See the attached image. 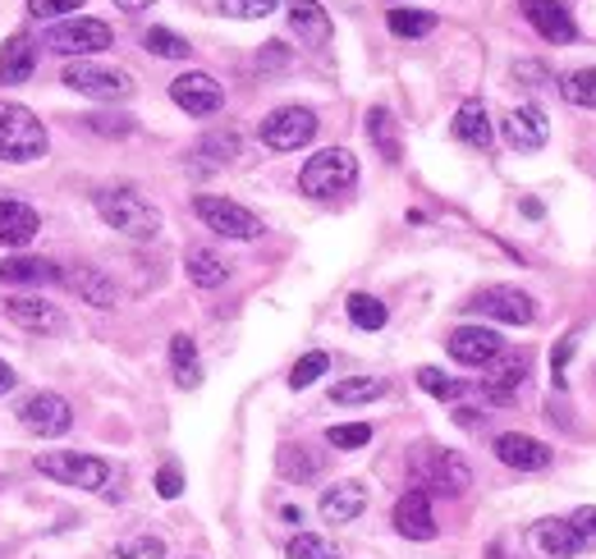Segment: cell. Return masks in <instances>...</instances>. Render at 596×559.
Segmentation results:
<instances>
[{"label": "cell", "instance_id": "cell-1", "mask_svg": "<svg viewBox=\"0 0 596 559\" xmlns=\"http://www.w3.org/2000/svg\"><path fill=\"white\" fill-rule=\"evenodd\" d=\"M97 211L111 230H119L124 239H138V243H151L161 234V211H156L143 193L134 189H102L97 193Z\"/></svg>", "mask_w": 596, "mask_h": 559}, {"label": "cell", "instance_id": "cell-2", "mask_svg": "<svg viewBox=\"0 0 596 559\" xmlns=\"http://www.w3.org/2000/svg\"><path fill=\"white\" fill-rule=\"evenodd\" d=\"M414 482L418 491H441V495H463L468 486H473V468H468V458H459L454 450L446 445H418L414 458Z\"/></svg>", "mask_w": 596, "mask_h": 559}, {"label": "cell", "instance_id": "cell-3", "mask_svg": "<svg viewBox=\"0 0 596 559\" xmlns=\"http://www.w3.org/2000/svg\"><path fill=\"white\" fill-rule=\"evenodd\" d=\"M42 151H46V129H42V119L28 110V106L0 102V161L28 166V161H38Z\"/></svg>", "mask_w": 596, "mask_h": 559}, {"label": "cell", "instance_id": "cell-4", "mask_svg": "<svg viewBox=\"0 0 596 559\" xmlns=\"http://www.w3.org/2000/svg\"><path fill=\"white\" fill-rule=\"evenodd\" d=\"M358 183V157L349 147H326L317 157H307V166L299 170V189L307 198H335L344 189Z\"/></svg>", "mask_w": 596, "mask_h": 559}, {"label": "cell", "instance_id": "cell-5", "mask_svg": "<svg viewBox=\"0 0 596 559\" xmlns=\"http://www.w3.org/2000/svg\"><path fill=\"white\" fill-rule=\"evenodd\" d=\"M38 473L74 491H102L111 482V463L97 454H79V450H46L38 454Z\"/></svg>", "mask_w": 596, "mask_h": 559}, {"label": "cell", "instance_id": "cell-6", "mask_svg": "<svg viewBox=\"0 0 596 559\" xmlns=\"http://www.w3.org/2000/svg\"><path fill=\"white\" fill-rule=\"evenodd\" d=\"M194 211H198V221L207 225V230H216L221 239H239V243H248V239H262V215H253L248 207H239V202H230V198H211V193H202V198H194Z\"/></svg>", "mask_w": 596, "mask_h": 559}, {"label": "cell", "instance_id": "cell-7", "mask_svg": "<svg viewBox=\"0 0 596 559\" xmlns=\"http://www.w3.org/2000/svg\"><path fill=\"white\" fill-rule=\"evenodd\" d=\"M258 138L271 147V151H299L307 147L312 138H317V115H312L307 106H280L262 119Z\"/></svg>", "mask_w": 596, "mask_h": 559}, {"label": "cell", "instance_id": "cell-8", "mask_svg": "<svg viewBox=\"0 0 596 559\" xmlns=\"http://www.w3.org/2000/svg\"><path fill=\"white\" fill-rule=\"evenodd\" d=\"M111 42H115V33L102 19H60V23L46 28V46L55 55H97Z\"/></svg>", "mask_w": 596, "mask_h": 559}, {"label": "cell", "instance_id": "cell-9", "mask_svg": "<svg viewBox=\"0 0 596 559\" xmlns=\"http://www.w3.org/2000/svg\"><path fill=\"white\" fill-rule=\"evenodd\" d=\"M60 83L83 92V97L92 102H124L134 92V78L124 70H106V65H87V60H74V65H65V74H60Z\"/></svg>", "mask_w": 596, "mask_h": 559}, {"label": "cell", "instance_id": "cell-10", "mask_svg": "<svg viewBox=\"0 0 596 559\" xmlns=\"http://www.w3.org/2000/svg\"><path fill=\"white\" fill-rule=\"evenodd\" d=\"M19 422H23V431L51 441V436H65V431L74 426V409H70V399H60L51 390H38V394H28L19 403Z\"/></svg>", "mask_w": 596, "mask_h": 559}, {"label": "cell", "instance_id": "cell-11", "mask_svg": "<svg viewBox=\"0 0 596 559\" xmlns=\"http://www.w3.org/2000/svg\"><path fill=\"white\" fill-rule=\"evenodd\" d=\"M468 313L491 317V321H500V326H532V317H537V303H532L523 289L495 285V289H482L473 303H468Z\"/></svg>", "mask_w": 596, "mask_h": 559}, {"label": "cell", "instance_id": "cell-12", "mask_svg": "<svg viewBox=\"0 0 596 559\" xmlns=\"http://www.w3.org/2000/svg\"><path fill=\"white\" fill-rule=\"evenodd\" d=\"M170 102H175L184 115L207 119V115H216V110L226 106V92H221V83H216L211 74H179V78L170 83Z\"/></svg>", "mask_w": 596, "mask_h": 559}, {"label": "cell", "instance_id": "cell-13", "mask_svg": "<svg viewBox=\"0 0 596 559\" xmlns=\"http://www.w3.org/2000/svg\"><path fill=\"white\" fill-rule=\"evenodd\" d=\"M446 349H450V358L463 362V367H487L500 349H505V339H500L491 326H459V330H450Z\"/></svg>", "mask_w": 596, "mask_h": 559}, {"label": "cell", "instance_id": "cell-14", "mask_svg": "<svg viewBox=\"0 0 596 559\" xmlns=\"http://www.w3.org/2000/svg\"><path fill=\"white\" fill-rule=\"evenodd\" d=\"M519 10H523L527 23L537 28L546 42H555V46H569V42L578 38V23H574L569 10L560 6V0H519Z\"/></svg>", "mask_w": 596, "mask_h": 559}, {"label": "cell", "instance_id": "cell-15", "mask_svg": "<svg viewBox=\"0 0 596 559\" xmlns=\"http://www.w3.org/2000/svg\"><path fill=\"white\" fill-rule=\"evenodd\" d=\"M6 321H14V326H19V330H28V335L65 330V313H60L55 303H46V298H33V294H23V298H6Z\"/></svg>", "mask_w": 596, "mask_h": 559}, {"label": "cell", "instance_id": "cell-16", "mask_svg": "<svg viewBox=\"0 0 596 559\" xmlns=\"http://www.w3.org/2000/svg\"><path fill=\"white\" fill-rule=\"evenodd\" d=\"M527 367H532V358L523 354V349H500L491 362H487V399L491 403H510L514 399V390L523 386V377H527Z\"/></svg>", "mask_w": 596, "mask_h": 559}, {"label": "cell", "instance_id": "cell-17", "mask_svg": "<svg viewBox=\"0 0 596 559\" xmlns=\"http://www.w3.org/2000/svg\"><path fill=\"white\" fill-rule=\"evenodd\" d=\"M395 523V532L399 537H409V541H431L436 537V514H431V500H427V491H409V495H399V505L390 514Z\"/></svg>", "mask_w": 596, "mask_h": 559}, {"label": "cell", "instance_id": "cell-18", "mask_svg": "<svg viewBox=\"0 0 596 559\" xmlns=\"http://www.w3.org/2000/svg\"><path fill=\"white\" fill-rule=\"evenodd\" d=\"M495 458L505 463V468H519V473H542L551 468V450L542 441L523 436V431H505V436H495Z\"/></svg>", "mask_w": 596, "mask_h": 559}, {"label": "cell", "instance_id": "cell-19", "mask_svg": "<svg viewBox=\"0 0 596 559\" xmlns=\"http://www.w3.org/2000/svg\"><path fill=\"white\" fill-rule=\"evenodd\" d=\"M42 234V215L28 207V202H14V198H0V243L6 247H28Z\"/></svg>", "mask_w": 596, "mask_h": 559}, {"label": "cell", "instance_id": "cell-20", "mask_svg": "<svg viewBox=\"0 0 596 559\" xmlns=\"http://www.w3.org/2000/svg\"><path fill=\"white\" fill-rule=\"evenodd\" d=\"M546 138H551V124L537 106H519L505 115V143L514 151H537V147H546Z\"/></svg>", "mask_w": 596, "mask_h": 559}, {"label": "cell", "instance_id": "cell-21", "mask_svg": "<svg viewBox=\"0 0 596 559\" xmlns=\"http://www.w3.org/2000/svg\"><path fill=\"white\" fill-rule=\"evenodd\" d=\"M527 541H532V550H542L546 559H569V555L583 550L578 537H574V527H569V518H542V523H532Z\"/></svg>", "mask_w": 596, "mask_h": 559}, {"label": "cell", "instance_id": "cell-22", "mask_svg": "<svg viewBox=\"0 0 596 559\" xmlns=\"http://www.w3.org/2000/svg\"><path fill=\"white\" fill-rule=\"evenodd\" d=\"M363 509H367V486L363 482H339V486L322 491V518L335 523V527L354 523Z\"/></svg>", "mask_w": 596, "mask_h": 559}, {"label": "cell", "instance_id": "cell-23", "mask_svg": "<svg viewBox=\"0 0 596 559\" xmlns=\"http://www.w3.org/2000/svg\"><path fill=\"white\" fill-rule=\"evenodd\" d=\"M60 280H65V285H70L79 298H87L92 307H106V313H111V307L119 303L115 280H111V275H102L97 266H74V271H65Z\"/></svg>", "mask_w": 596, "mask_h": 559}, {"label": "cell", "instance_id": "cell-24", "mask_svg": "<svg viewBox=\"0 0 596 559\" xmlns=\"http://www.w3.org/2000/svg\"><path fill=\"white\" fill-rule=\"evenodd\" d=\"M285 10H290L294 33L307 46H326L331 42V19H326V10L317 6V0H285Z\"/></svg>", "mask_w": 596, "mask_h": 559}, {"label": "cell", "instance_id": "cell-25", "mask_svg": "<svg viewBox=\"0 0 596 559\" xmlns=\"http://www.w3.org/2000/svg\"><path fill=\"white\" fill-rule=\"evenodd\" d=\"M65 275L51 257H6L0 262V280L6 285H55Z\"/></svg>", "mask_w": 596, "mask_h": 559}, {"label": "cell", "instance_id": "cell-26", "mask_svg": "<svg viewBox=\"0 0 596 559\" xmlns=\"http://www.w3.org/2000/svg\"><path fill=\"white\" fill-rule=\"evenodd\" d=\"M184 266H188V280H194L198 289H221L230 280V262L221 253H211V247H188Z\"/></svg>", "mask_w": 596, "mask_h": 559}, {"label": "cell", "instance_id": "cell-27", "mask_svg": "<svg viewBox=\"0 0 596 559\" xmlns=\"http://www.w3.org/2000/svg\"><path fill=\"white\" fill-rule=\"evenodd\" d=\"M454 138L468 143V147H478V151L491 147V119H487V106H482L478 97L459 106V115H454Z\"/></svg>", "mask_w": 596, "mask_h": 559}, {"label": "cell", "instance_id": "cell-28", "mask_svg": "<svg viewBox=\"0 0 596 559\" xmlns=\"http://www.w3.org/2000/svg\"><path fill=\"white\" fill-rule=\"evenodd\" d=\"M170 371H175V386H184V390H194L202 381V358H198L194 335H175L170 339Z\"/></svg>", "mask_w": 596, "mask_h": 559}, {"label": "cell", "instance_id": "cell-29", "mask_svg": "<svg viewBox=\"0 0 596 559\" xmlns=\"http://www.w3.org/2000/svg\"><path fill=\"white\" fill-rule=\"evenodd\" d=\"M38 65V46L28 38H10L0 46V83H23Z\"/></svg>", "mask_w": 596, "mask_h": 559}, {"label": "cell", "instance_id": "cell-30", "mask_svg": "<svg viewBox=\"0 0 596 559\" xmlns=\"http://www.w3.org/2000/svg\"><path fill=\"white\" fill-rule=\"evenodd\" d=\"M275 463H280V473H285L290 482H312V477H322V458L312 454L307 445H285Z\"/></svg>", "mask_w": 596, "mask_h": 559}, {"label": "cell", "instance_id": "cell-31", "mask_svg": "<svg viewBox=\"0 0 596 559\" xmlns=\"http://www.w3.org/2000/svg\"><path fill=\"white\" fill-rule=\"evenodd\" d=\"M386 394V381L381 377H349V381H335L331 386V399L335 403H372Z\"/></svg>", "mask_w": 596, "mask_h": 559}, {"label": "cell", "instance_id": "cell-32", "mask_svg": "<svg viewBox=\"0 0 596 559\" xmlns=\"http://www.w3.org/2000/svg\"><path fill=\"white\" fill-rule=\"evenodd\" d=\"M560 97L569 102V106H587V110H596V65L564 78V83H560Z\"/></svg>", "mask_w": 596, "mask_h": 559}, {"label": "cell", "instance_id": "cell-33", "mask_svg": "<svg viewBox=\"0 0 596 559\" xmlns=\"http://www.w3.org/2000/svg\"><path fill=\"white\" fill-rule=\"evenodd\" d=\"M367 134H372V143L386 151V161H399V134H395V119H390V110H381L376 106L372 115H367Z\"/></svg>", "mask_w": 596, "mask_h": 559}, {"label": "cell", "instance_id": "cell-34", "mask_svg": "<svg viewBox=\"0 0 596 559\" xmlns=\"http://www.w3.org/2000/svg\"><path fill=\"white\" fill-rule=\"evenodd\" d=\"M198 157L202 166H230L239 157V134H207L198 143Z\"/></svg>", "mask_w": 596, "mask_h": 559}, {"label": "cell", "instance_id": "cell-35", "mask_svg": "<svg viewBox=\"0 0 596 559\" xmlns=\"http://www.w3.org/2000/svg\"><path fill=\"white\" fill-rule=\"evenodd\" d=\"M436 28L431 10H390V33L395 38H427Z\"/></svg>", "mask_w": 596, "mask_h": 559}, {"label": "cell", "instance_id": "cell-36", "mask_svg": "<svg viewBox=\"0 0 596 559\" xmlns=\"http://www.w3.org/2000/svg\"><path fill=\"white\" fill-rule=\"evenodd\" d=\"M349 317H354V326L358 330H381L386 326V303L381 298H372V294H354L349 298Z\"/></svg>", "mask_w": 596, "mask_h": 559}, {"label": "cell", "instance_id": "cell-37", "mask_svg": "<svg viewBox=\"0 0 596 559\" xmlns=\"http://www.w3.org/2000/svg\"><path fill=\"white\" fill-rule=\"evenodd\" d=\"M285 559H339V546L317 537V532H299L290 546H285Z\"/></svg>", "mask_w": 596, "mask_h": 559}, {"label": "cell", "instance_id": "cell-38", "mask_svg": "<svg viewBox=\"0 0 596 559\" xmlns=\"http://www.w3.org/2000/svg\"><path fill=\"white\" fill-rule=\"evenodd\" d=\"M143 46H147L151 55H161V60H184L188 51H194V46H188L179 33H170V28H147Z\"/></svg>", "mask_w": 596, "mask_h": 559}, {"label": "cell", "instance_id": "cell-39", "mask_svg": "<svg viewBox=\"0 0 596 559\" xmlns=\"http://www.w3.org/2000/svg\"><path fill=\"white\" fill-rule=\"evenodd\" d=\"M326 367H331V358L322 354V349H312V354H303L299 362H294V371H290V390H307L317 377H326Z\"/></svg>", "mask_w": 596, "mask_h": 559}, {"label": "cell", "instance_id": "cell-40", "mask_svg": "<svg viewBox=\"0 0 596 559\" xmlns=\"http://www.w3.org/2000/svg\"><path fill=\"white\" fill-rule=\"evenodd\" d=\"M372 441V426L367 422H344V426H331L326 431V445L335 450H363Z\"/></svg>", "mask_w": 596, "mask_h": 559}, {"label": "cell", "instance_id": "cell-41", "mask_svg": "<svg viewBox=\"0 0 596 559\" xmlns=\"http://www.w3.org/2000/svg\"><path fill=\"white\" fill-rule=\"evenodd\" d=\"M418 386H422L431 399H459V394H463V381L446 377V371H436V367H422V371H418Z\"/></svg>", "mask_w": 596, "mask_h": 559}, {"label": "cell", "instance_id": "cell-42", "mask_svg": "<svg viewBox=\"0 0 596 559\" xmlns=\"http://www.w3.org/2000/svg\"><path fill=\"white\" fill-rule=\"evenodd\" d=\"M119 559H166V541L161 537H129L115 546Z\"/></svg>", "mask_w": 596, "mask_h": 559}, {"label": "cell", "instance_id": "cell-43", "mask_svg": "<svg viewBox=\"0 0 596 559\" xmlns=\"http://www.w3.org/2000/svg\"><path fill=\"white\" fill-rule=\"evenodd\" d=\"M280 0H221V14L230 19H266Z\"/></svg>", "mask_w": 596, "mask_h": 559}, {"label": "cell", "instance_id": "cell-44", "mask_svg": "<svg viewBox=\"0 0 596 559\" xmlns=\"http://www.w3.org/2000/svg\"><path fill=\"white\" fill-rule=\"evenodd\" d=\"M569 527H574V537H578L583 550H596V505H583V509L569 518Z\"/></svg>", "mask_w": 596, "mask_h": 559}, {"label": "cell", "instance_id": "cell-45", "mask_svg": "<svg viewBox=\"0 0 596 559\" xmlns=\"http://www.w3.org/2000/svg\"><path fill=\"white\" fill-rule=\"evenodd\" d=\"M156 495H161V500H179L184 495V468L179 463H166V468L156 473Z\"/></svg>", "mask_w": 596, "mask_h": 559}, {"label": "cell", "instance_id": "cell-46", "mask_svg": "<svg viewBox=\"0 0 596 559\" xmlns=\"http://www.w3.org/2000/svg\"><path fill=\"white\" fill-rule=\"evenodd\" d=\"M83 6V0H28V14H33V19H65L70 10H79Z\"/></svg>", "mask_w": 596, "mask_h": 559}, {"label": "cell", "instance_id": "cell-47", "mask_svg": "<svg viewBox=\"0 0 596 559\" xmlns=\"http://www.w3.org/2000/svg\"><path fill=\"white\" fill-rule=\"evenodd\" d=\"M87 129H97V134H134V119L129 115H97V119H87Z\"/></svg>", "mask_w": 596, "mask_h": 559}, {"label": "cell", "instance_id": "cell-48", "mask_svg": "<svg viewBox=\"0 0 596 559\" xmlns=\"http://www.w3.org/2000/svg\"><path fill=\"white\" fill-rule=\"evenodd\" d=\"M569 354H574V335H569V339H560V345H555V354H551L555 386H564V362H569Z\"/></svg>", "mask_w": 596, "mask_h": 559}, {"label": "cell", "instance_id": "cell-49", "mask_svg": "<svg viewBox=\"0 0 596 559\" xmlns=\"http://www.w3.org/2000/svg\"><path fill=\"white\" fill-rule=\"evenodd\" d=\"M258 65H262V70H280V65H290V51L280 46V42H266V51H262Z\"/></svg>", "mask_w": 596, "mask_h": 559}, {"label": "cell", "instance_id": "cell-50", "mask_svg": "<svg viewBox=\"0 0 596 559\" xmlns=\"http://www.w3.org/2000/svg\"><path fill=\"white\" fill-rule=\"evenodd\" d=\"M14 381H19V377H14V367H10L6 358H0V394H10V390H14Z\"/></svg>", "mask_w": 596, "mask_h": 559}, {"label": "cell", "instance_id": "cell-51", "mask_svg": "<svg viewBox=\"0 0 596 559\" xmlns=\"http://www.w3.org/2000/svg\"><path fill=\"white\" fill-rule=\"evenodd\" d=\"M119 10H147V6H156V0H115Z\"/></svg>", "mask_w": 596, "mask_h": 559}]
</instances>
